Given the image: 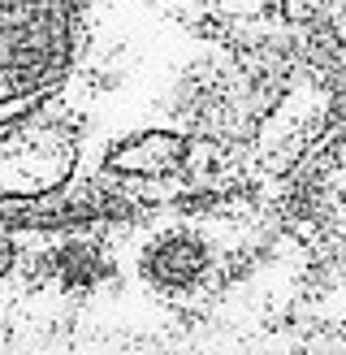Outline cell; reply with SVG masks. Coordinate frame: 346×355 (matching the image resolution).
Segmentation results:
<instances>
[{
  "label": "cell",
  "mask_w": 346,
  "mask_h": 355,
  "mask_svg": "<svg viewBox=\"0 0 346 355\" xmlns=\"http://www.w3.org/2000/svg\"><path fill=\"white\" fill-rule=\"evenodd\" d=\"M217 0H0V225L225 195L316 117Z\"/></svg>",
  "instance_id": "obj_1"
},
{
  "label": "cell",
  "mask_w": 346,
  "mask_h": 355,
  "mask_svg": "<svg viewBox=\"0 0 346 355\" xmlns=\"http://www.w3.org/2000/svg\"><path fill=\"white\" fill-rule=\"evenodd\" d=\"M217 5H225L230 13H242V17H255V13H264V9H273L277 0H217Z\"/></svg>",
  "instance_id": "obj_2"
}]
</instances>
